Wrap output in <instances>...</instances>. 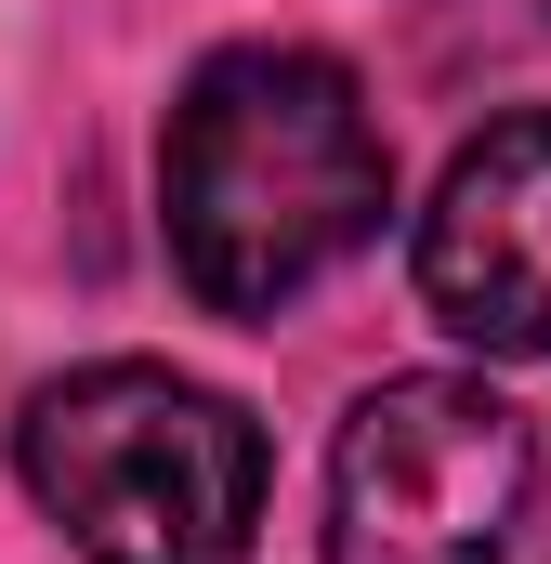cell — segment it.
I'll use <instances>...</instances> for the list:
<instances>
[{
  "label": "cell",
  "instance_id": "obj_4",
  "mask_svg": "<svg viewBox=\"0 0 551 564\" xmlns=\"http://www.w3.org/2000/svg\"><path fill=\"white\" fill-rule=\"evenodd\" d=\"M420 302L473 355H551V106L486 119L420 210Z\"/></svg>",
  "mask_w": 551,
  "mask_h": 564
},
{
  "label": "cell",
  "instance_id": "obj_2",
  "mask_svg": "<svg viewBox=\"0 0 551 564\" xmlns=\"http://www.w3.org/2000/svg\"><path fill=\"white\" fill-rule=\"evenodd\" d=\"M13 473L79 564H250L263 539V421L144 355L40 381Z\"/></svg>",
  "mask_w": 551,
  "mask_h": 564
},
{
  "label": "cell",
  "instance_id": "obj_3",
  "mask_svg": "<svg viewBox=\"0 0 551 564\" xmlns=\"http://www.w3.org/2000/svg\"><path fill=\"white\" fill-rule=\"evenodd\" d=\"M539 433L526 408H499L486 381H381L355 394V421L328 446V525L315 564H486L526 512Z\"/></svg>",
  "mask_w": 551,
  "mask_h": 564
},
{
  "label": "cell",
  "instance_id": "obj_1",
  "mask_svg": "<svg viewBox=\"0 0 551 564\" xmlns=\"http://www.w3.org/2000/svg\"><path fill=\"white\" fill-rule=\"evenodd\" d=\"M171 263L210 315L263 328L289 315L328 263H355L395 210V144L368 119L355 66L302 40H237L184 79L171 106Z\"/></svg>",
  "mask_w": 551,
  "mask_h": 564
}]
</instances>
